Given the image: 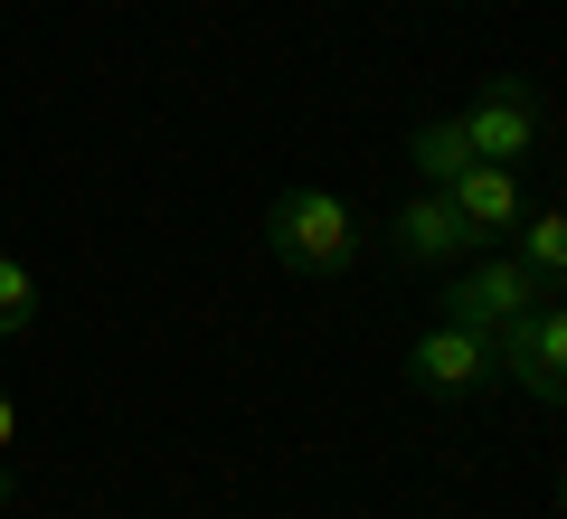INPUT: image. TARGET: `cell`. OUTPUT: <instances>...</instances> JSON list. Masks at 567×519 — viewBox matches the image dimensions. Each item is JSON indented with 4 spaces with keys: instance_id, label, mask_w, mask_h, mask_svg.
Returning <instances> with one entry per match:
<instances>
[{
    "instance_id": "5",
    "label": "cell",
    "mask_w": 567,
    "mask_h": 519,
    "mask_svg": "<svg viewBox=\"0 0 567 519\" xmlns=\"http://www.w3.org/2000/svg\"><path fill=\"white\" fill-rule=\"evenodd\" d=\"M502 378L520 387V397H539V406L567 397V312H558V293L529 302V312L502 331Z\"/></svg>"
},
{
    "instance_id": "4",
    "label": "cell",
    "mask_w": 567,
    "mask_h": 519,
    "mask_svg": "<svg viewBox=\"0 0 567 519\" xmlns=\"http://www.w3.org/2000/svg\"><path fill=\"white\" fill-rule=\"evenodd\" d=\"M529 302H548V283L529 274L520 256H464V264H454V283H445V312H435V321H464V331H492V340H502Z\"/></svg>"
},
{
    "instance_id": "3",
    "label": "cell",
    "mask_w": 567,
    "mask_h": 519,
    "mask_svg": "<svg viewBox=\"0 0 567 519\" xmlns=\"http://www.w3.org/2000/svg\"><path fill=\"white\" fill-rule=\"evenodd\" d=\"M416 397H435V406H464V397H483L492 378H502V340L492 331H464V321H435V331H416L406 340V369H398Z\"/></svg>"
},
{
    "instance_id": "12",
    "label": "cell",
    "mask_w": 567,
    "mask_h": 519,
    "mask_svg": "<svg viewBox=\"0 0 567 519\" xmlns=\"http://www.w3.org/2000/svg\"><path fill=\"white\" fill-rule=\"evenodd\" d=\"M10 500H20V481H10V463H0V510H10Z\"/></svg>"
},
{
    "instance_id": "2",
    "label": "cell",
    "mask_w": 567,
    "mask_h": 519,
    "mask_svg": "<svg viewBox=\"0 0 567 519\" xmlns=\"http://www.w3.org/2000/svg\"><path fill=\"white\" fill-rule=\"evenodd\" d=\"M454 123H464L473 160H502V170H529V160L548 152V95L529 76H492Z\"/></svg>"
},
{
    "instance_id": "1",
    "label": "cell",
    "mask_w": 567,
    "mask_h": 519,
    "mask_svg": "<svg viewBox=\"0 0 567 519\" xmlns=\"http://www.w3.org/2000/svg\"><path fill=\"white\" fill-rule=\"evenodd\" d=\"M265 256L284 274H312V283H341L350 256H360V218H350L331 189H284L265 208Z\"/></svg>"
},
{
    "instance_id": "8",
    "label": "cell",
    "mask_w": 567,
    "mask_h": 519,
    "mask_svg": "<svg viewBox=\"0 0 567 519\" xmlns=\"http://www.w3.org/2000/svg\"><path fill=\"white\" fill-rule=\"evenodd\" d=\"M511 256H520L529 274L558 293V283H567V218H558V208H520V227H511Z\"/></svg>"
},
{
    "instance_id": "9",
    "label": "cell",
    "mask_w": 567,
    "mask_h": 519,
    "mask_svg": "<svg viewBox=\"0 0 567 519\" xmlns=\"http://www.w3.org/2000/svg\"><path fill=\"white\" fill-rule=\"evenodd\" d=\"M464 160H473V142H464V123H454V114H435V123H416V133H406V170H416L425 189H445Z\"/></svg>"
},
{
    "instance_id": "11",
    "label": "cell",
    "mask_w": 567,
    "mask_h": 519,
    "mask_svg": "<svg viewBox=\"0 0 567 519\" xmlns=\"http://www.w3.org/2000/svg\"><path fill=\"white\" fill-rule=\"evenodd\" d=\"M20 454V397H10V387H0V463Z\"/></svg>"
},
{
    "instance_id": "6",
    "label": "cell",
    "mask_w": 567,
    "mask_h": 519,
    "mask_svg": "<svg viewBox=\"0 0 567 519\" xmlns=\"http://www.w3.org/2000/svg\"><path fill=\"white\" fill-rule=\"evenodd\" d=\"M445 199H454V218L473 227V246H511V227H520V208H529V180L520 170H502V160H464L445 180Z\"/></svg>"
},
{
    "instance_id": "10",
    "label": "cell",
    "mask_w": 567,
    "mask_h": 519,
    "mask_svg": "<svg viewBox=\"0 0 567 519\" xmlns=\"http://www.w3.org/2000/svg\"><path fill=\"white\" fill-rule=\"evenodd\" d=\"M29 321H39V274L20 256H0V340H20Z\"/></svg>"
},
{
    "instance_id": "7",
    "label": "cell",
    "mask_w": 567,
    "mask_h": 519,
    "mask_svg": "<svg viewBox=\"0 0 567 519\" xmlns=\"http://www.w3.org/2000/svg\"><path fill=\"white\" fill-rule=\"evenodd\" d=\"M388 256L398 264H464V256H483V246H473V227L454 218L445 189H416V199L388 218Z\"/></svg>"
}]
</instances>
